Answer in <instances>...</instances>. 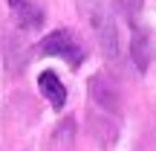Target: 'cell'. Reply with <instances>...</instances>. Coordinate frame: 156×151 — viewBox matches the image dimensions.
Instances as JSON below:
<instances>
[{"mask_svg":"<svg viewBox=\"0 0 156 151\" xmlns=\"http://www.w3.org/2000/svg\"><path fill=\"white\" fill-rule=\"evenodd\" d=\"M90 93H93V102L101 108V113L113 116V113L119 111V96H116V87H113V81H110L107 76H95L93 81H90Z\"/></svg>","mask_w":156,"mask_h":151,"instance_id":"obj_4","label":"cell"},{"mask_svg":"<svg viewBox=\"0 0 156 151\" xmlns=\"http://www.w3.org/2000/svg\"><path fill=\"white\" fill-rule=\"evenodd\" d=\"M15 15V21L20 23L23 29H38L44 26V6L41 0H6Z\"/></svg>","mask_w":156,"mask_h":151,"instance_id":"obj_3","label":"cell"},{"mask_svg":"<svg viewBox=\"0 0 156 151\" xmlns=\"http://www.w3.org/2000/svg\"><path fill=\"white\" fill-rule=\"evenodd\" d=\"M90 17H93V29H95V35H98V44H101V50H104V55L110 58V61H116L119 58V32H116L113 17L107 15L104 9H95Z\"/></svg>","mask_w":156,"mask_h":151,"instance_id":"obj_2","label":"cell"},{"mask_svg":"<svg viewBox=\"0 0 156 151\" xmlns=\"http://www.w3.org/2000/svg\"><path fill=\"white\" fill-rule=\"evenodd\" d=\"M75 145V119L67 116L55 131H52V145L49 151H73Z\"/></svg>","mask_w":156,"mask_h":151,"instance_id":"obj_7","label":"cell"},{"mask_svg":"<svg viewBox=\"0 0 156 151\" xmlns=\"http://www.w3.org/2000/svg\"><path fill=\"white\" fill-rule=\"evenodd\" d=\"M38 52H44V55H61L69 67H78V64L84 61V47L75 41V35L69 32V29L49 32V35L38 44Z\"/></svg>","mask_w":156,"mask_h":151,"instance_id":"obj_1","label":"cell"},{"mask_svg":"<svg viewBox=\"0 0 156 151\" xmlns=\"http://www.w3.org/2000/svg\"><path fill=\"white\" fill-rule=\"evenodd\" d=\"M38 87H41V93L49 99V105L55 108V111H61V108L67 105V87H64V81L58 78V73H52V70L41 73Z\"/></svg>","mask_w":156,"mask_h":151,"instance_id":"obj_6","label":"cell"},{"mask_svg":"<svg viewBox=\"0 0 156 151\" xmlns=\"http://www.w3.org/2000/svg\"><path fill=\"white\" fill-rule=\"evenodd\" d=\"M130 55H133V64L139 70H147V64H151L153 58V44H151V35L145 32V29L136 23L133 26V38H130Z\"/></svg>","mask_w":156,"mask_h":151,"instance_id":"obj_5","label":"cell"},{"mask_svg":"<svg viewBox=\"0 0 156 151\" xmlns=\"http://www.w3.org/2000/svg\"><path fill=\"white\" fill-rule=\"evenodd\" d=\"M116 9L136 26V15L142 12V0H116Z\"/></svg>","mask_w":156,"mask_h":151,"instance_id":"obj_8","label":"cell"}]
</instances>
